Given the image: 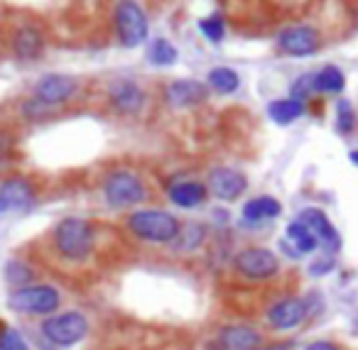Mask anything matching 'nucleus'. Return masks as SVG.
Masks as SVG:
<instances>
[{
    "label": "nucleus",
    "mask_w": 358,
    "mask_h": 350,
    "mask_svg": "<svg viewBox=\"0 0 358 350\" xmlns=\"http://www.w3.org/2000/svg\"><path fill=\"white\" fill-rule=\"evenodd\" d=\"M55 245L66 260L81 262L94 250V231L81 218H64L55 231Z\"/></svg>",
    "instance_id": "1"
},
{
    "label": "nucleus",
    "mask_w": 358,
    "mask_h": 350,
    "mask_svg": "<svg viewBox=\"0 0 358 350\" xmlns=\"http://www.w3.org/2000/svg\"><path fill=\"white\" fill-rule=\"evenodd\" d=\"M128 228L138 238L150 242H172L179 238V223L172 213L164 211H138L128 218Z\"/></svg>",
    "instance_id": "2"
},
{
    "label": "nucleus",
    "mask_w": 358,
    "mask_h": 350,
    "mask_svg": "<svg viewBox=\"0 0 358 350\" xmlns=\"http://www.w3.org/2000/svg\"><path fill=\"white\" fill-rule=\"evenodd\" d=\"M8 306L20 314L32 316H47L55 314L59 309V291L55 286L37 284V286H22V289H13L8 296Z\"/></svg>",
    "instance_id": "3"
},
{
    "label": "nucleus",
    "mask_w": 358,
    "mask_h": 350,
    "mask_svg": "<svg viewBox=\"0 0 358 350\" xmlns=\"http://www.w3.org/2000/svg\"><path fill=\"white\" fill-rule=\"evenodd\" d=\"M103 196L110 208H128L145 201V184L130 172H113L103 184Z\"/></svg>",
    "instance_id": "4"
},
{
    "label": "nucleus",
    "mask_w": 358,
    "mask_h": 350,
    "mask_svg": "<svg viewBox=\"0 0 358 350\" xmlns=\"http://www.w3.org/2000/svg\"><path fill=\"white\" fill-rule=\"evenodd\" d=\"M89 330V321L76 311H66V314H57L42 323V333L47 340L55 345H74Z\"/></svg>",
    "instance_id": "5"
},
{
    "label": "nucleus",
    "mask_w": 358,
    "mask_h": 350,
    "mask_svg": "<svg viewBox=\"0 0 358 350\" xmlns=\"http://www.w3.org/2000/svg\"><path fill=\"white\" fill-rule=\"evenodd\" d=\"M115 25H118V37L125 47H138L148 40V17L143 8L135 3H120L115 8Z\"/></svg>",
    "instance_id": "6"
},
{
    "label": "nucleus",
    "mask_w": 358,
    "mask_h": 350,
    "mask_svg": "<svg viewBox=\"0 0 358 350\" xmlns=\"http://www.w3.org/2000/svg\"><path fill=\"white\" fill-rule=\"evenodd\" d=\"M234 265H236V270L248 277V279H270V277H275L280 270L278 255L265 250V247H248V250L238 252Z\"/></svg>",
    "instance_id": "7"
},
{
    "label": "nucleus",
    "mask_w": 358,
    "mask_h": 350,
    "mask_svg": "<svg viewBox=\"0 0 358 350\" xmlns=\"http://www.w3.org/2000/svg\"><path fill=\"white\" fill-rule=\"evenodd\" d=\"M297 221L309 228V233L317 238L319 245H324L331 252H338V247H341V238H338L336 228L331 226V221L324 216V211H319V208H304V211L299 213Z\"/></svg>",
    "instance_id": "8"
},
{
    "label": "nucleus",
    "mask_w": 358,
    "mask_h": 350,
    "mask_svg": "<svg viewBox=\"0 0 358 350\" xmlns=\"http://www.w3.org/2000/svg\"><path fill=\"white\" fill-rule=\"evenodd\" d=\"M280 47H282L287 54L292 57H309L317 52L319 47V35L314 27L307 25H297V27H287V30L280 35Z\"/></svg>",
    "instance_id": "9"
},
{
    "label": "nucleus",
    "mask_w": 358,
    "mask_h": 350,
    "mask_svg": "<svg viewBox=\"0 0 358 350\" xmlns=\"http://www.w3.org/2000/svg\"><path fill=\"white\" fill-rule=\"evenodd\" d=\"M74 91H76V81L64 74H47L35 84L37 99L47 105H55V103H62V101L71 99Z\"/></svg>",
    "instance_id": "10"
},
{
    "label": "nucleus",
    "mask_w": 358,
    "mask_h": 350,
    "mask_svg": "<svg viewBox=\"0 0 358 350\" xmlns=\"http://www.w3.org/2000/svg\"><path fill=\"white\" fill-rule=\"evenodd\" d=\"M245 187H248V182H245V177L241 172H236V169H214L209 177V189L211 194H214L216 198H221V201H234V198H238L241 194L245 191Z\"/></svg>",
    "instance_id": "11"
},
{
    "label": "nucleus",
    "mask_w": 358,
    "mask_h": 350,
    "mask_svg": "<svg viewBox=\"0 0 358 350\" xmlns=\"http://www.w3.org/2000/svg\"><path fill=\"white\" fill-rule=\"evenodd\" d=\"M206 96H209L206 84L194 81V79H179L167 86V101L174 108H189V105H196V103H201V101H206Z\"/></svg>",
    "instance_id": "12"
},
{
    "label": "nucleus",
    "mask_w": 358,
    "mask_h": 350,
    "mask_svg": "<svg viewBox=\"0 0 358 350\" xmlns=\"http://www.w3.org/2000/svg\"><path fill=\"white\" fill-rule=\"evenodd\" d=\"M304 316H307V306H304V301L282 299L270 309L268 321H270L273 328L285 330V328H294V326H299L304 321Z\"/></svg>",
    "instance_id": "13"
},
{
    "label": "nucleus",
    "mask_w": 358,
    "mask_h": 350,
    "mask_svg": "<svg viewBox=\"0 0 358 350\" xmlns=\"http://www.w3.org/2000/svg\"><path fill=\"white\" fill-rule=\"evenodd\" d=\"M0 201H3L6 211L8 208H27L35 203V189L27 179H8L0 187Z\"/></svg>",
    "instance_id": "14"
},
{
    "label": "nucleus",
    "mask_w": 358,
    "mask_h": 350,
    "mask_svg": "<svg viewBox=\"0 0 358 350\" xmlns=\"http://www.w3.org/2000/svg\"><path fill=\"white\" fill-rule=\"evenodd\" d=\"M219 338L226 350H255L260 343V333L248 326H226Z\"/></svg>",
    "instance_id": "15"
},
{
    "label": "nucleus",
    "mask_w": 358,
    "mask_h": 350,
    "mask_svg": "<svg viewBox=\"0 0 358 350\" xmlns=\"http://www.w3.org/2000/svg\"><path fill=\"white\" fill-rule=\"evenodd\" d=\"M110 101L118 110L125 113H135L143 105V91L140 86H135L133 81H120V84L110 86Z\"/></svg>",
    "instance_id": "16"
},
{
    "label": "nucleus",
    "mask_w": 358,
    "mask_h": 350,
    "mask_svg": "<svg viewBox=\"0 0 358 350\" xmlns=\"http://www.w3.org/2000/svg\"><path fill=\"white\" fill-rule=\"evenodd\" d=\"M206 198V187L199 182H182L169 189V201L179 208H194Z\"/></svg>",
    "instance_id": "17"
},
{
    "label": "nucleus",
    "mask_w": 358,
    "mask_h": 350,
    "mask_svg": "<svg viewBox=\"0 0 358 350\" xmlns=\"http://www.w3.org/2000/svg\"><path fill=\"white\" fill-rule=\"evenodd\" d=\"M282 213V206H280L278 198L273 196H258L250 198L243 206V218L250 223H260V221H270V218H278Z\"/></svg>",
    "instance_id": "18"
},
{
    "label": "nucleus",
    "mask_w": 358,
    "mask_h": 350,
    "mask_svg": "<svg viewBox=\"0 0 358 350\" xmlns=\"http://www.w3.org/2000/svg\"><path fill=\"white\" fill-rule=\"evenodd\" d=\"M268 113L278 125H289L304 113V103H299L294 99H280L268 105Z\"/></svg>",
    "instance_id": "19"
},
{
    "label": "nucleus",
    "mask_w": 358,
    "mask_h": 350,
    "mask_svg": "<svg viewBox=\"0 0 358 350\" xmlns=\"http://www.w3.org/2000/svg\"><path fill=\"white\" fill-rule=\"evenodd\" d=\"M343 86H346V79L336 66H324L319 74H314V89L322 94H338L343 91Z\"/></svg>",
    "instance_id": "20"
},
{
    "label": "nucleus",
    "mask_w": 358,
    "mask_h": 350,
    "mask_svg": "<svg viewBox=\"0 0 358 350\" xmlns=\"http://www.w3.org/2000/svg\"><path fill=\"white\" fill-rule=\"evenodd\" d=\"M15 52L22 59H35L42 52V37L35 30H20L15 37Z\"/></svg>",
    "instance_id": "21"
},
{
    "label": "nucleus",
    "mask_w": 358,
    "mask_h": 350,
    "mask_svg": "<svg viewBox=\"0 0 358 350\" xmlns=\"http://www.w3.org/2000/svg\"><path fill=\"white\" fill-rule=\"evenodd\" d=\"M209 86L214 91H219V94H234V91L241 86V79L234 69H229V66H219V69H214L209 74Z\"/></svg>",
    "instance_id": "22"
},
{
    "label": "nucleus",
    "mask_w": 358,
    "mask_h": 350,
    "mask_svg": "<svg viewBox=\"0 0 358 350\" xmlns=\"http://www.w3.org/2000/svg\"><path fill=\"white\" fill-rule=\"evenodd\" d=\"M148 59H150V64H155V66H169L177 61V50H174L172 42L155 40L148 52Z\"/></svg>",
    "instance_id": "23"
},
{
    "label": "nucleus",
    "mask_w": 358,
    "mask_h": 350,
    "mask_svg": "<svg viewBox=\"0 0 358 350\" xmlns=\"http://www.w3.org/2000/svg\"><path fill=\"white\" fill-rule=\"evenodd\" d=\"M287 238H289V240H292L294 245H297L302 252H312L314 247L319 245L317 238H314L312 233H309V228L304 226V223H299V221H292V223L287 226Z\"/></svg>",
    "instance_id": "24"
},
{
    "label": "nucleus",
    "mask_w": 358,
    "mask_h": 350,
    "mask_svg": "<svg viewBox=\"0 0 358 350\" xmlns=\"http://www.w3.org/2000/svg\"><path fill=\"white\" fill-rule=\"evenodd\" d=\"M6 275H8V282H10L13 286H17V289L27 286V282L32 279V272L27 270V265H22V262H17V260H10V262H8Z\"/></svg>",
    "instance_id": "25"
},
{
    "label": "nucleus",
    "mask_w": 358,
    "mask_h": 350,
    "mask_svg": "<svg viewBox=\"0 0 358 350\" xmlns=\"http://www.w3.org/2000/svg\"><path fill=\"white\" fill-rule=\"evenodd\" d=\"M199 30L204 32V37L209 42H216V45H219V42L224 40V20H221L219 15H211V17L199 20Z\"/></svg>",
    "instance_id": "26"
},
{
    "label": "nucleus",
    "mask_w": 358,
    "mask_h": 350,
    "mask_svg": "<svg viewBox=\"0 0 358 350\" xmlns=\"http://www.w3.org/2000/svg\"><path fill=\"white\" fill-rule=\"evenodd\" d=\"M353 125H356V113H353L348 101H341V103L336 105V128L341 130V133H351Z\"/></svg>",
    "instance_id": "27"
},
{
    "label": "nucleus",
    "mask_w": 358,
    "mask_h": 350,
    "mask_svg": "<svg viewBox=\"0 0 358 350\" xmlns=\"http://www.w3.org/2000/svg\"><path fill=\"white\" fill-rule=\"evenodd\" d=\"M0 350H27V345L15 328H3V333H0Z\"/></svg>",
    "instance_id": "28"
},
{
    "label": "nucleus",
    "mask_w": 358,
    "mask_h": 350,
    "mask_svg": "<svg viewBox=\"0 0 358 350\" xmlns=\"http://www.w3.org/2000/svg\"><path fill=\"white\" fill-rule=\"evenodd\" d=\"M314 74H307V76H299L297 81L292 84V99L299 101V103H304V99H307L309 94H314Z\"/></svg>",
    "instance_id": "29"
},
{
    "label": "nucleus",
    "mask_w": 358,
    "mask_h": 350,
    "mask_svg": "<svg viewBox=\"0 0 358 350\" xmlns=\"http://www.w3.org/2000/svg\"><path fill=\"white\" fill-rule=\"evenodd\" d=\"M179 235H187V240H179V242H182V247L192 250V247H199V242L204 240V228L201 226H187V228L179 231Z\"/></svg>",
    "instance_id": "30"
},
{
    "label": "nucleus",
    "mask_w": 358,
    "mask_h": 350,
    "mask_svg": "<svg viewBox=\"0 0 358 350\" xmlns=\"http://www.w3.org/2000/svg\"><path fill=\"white\" fill-rule=\"evenodd\" d=\"M8 157H10V140H8V135L0 133V167L8 162Z\"/></svg>",
    "instance_id": "31"
},
{
    "label": "nucleus",
    "mask_w": 358,
    "mask_h": 350,
    "mask_svg": "<svg viewBox=\"0 0 358 350\" xmlns=\"http://www.w3.org/2000/svg\"><path fill=\"white\" fill-rule=\"evenodd\" d=\"M304 350H338V348H336V345H331V343H327V340H317V343L307 345Z\"/></svg>",
    "instance_id": "32"
},
{
    "label": "nucleus",
    "mask_w": 358,
    "mask_h": 350,
    "mask_svg": "<svg viewBox=\"0 0 358 350\" xmlns=\"http://www.w3.org/2000/svg\"><path fill=\"white\" fill-rule=\"evenodd\" d=\"M348 159H351L353 164H358V150H356V152H351V154H348Z\"/></svg>",
    "instance_id": "33"
},
{
    "label": "nucleus",
    "mask_w": 358,
    "mask_h": 350,
    "mask_svg": "<svg viewBox=\"0 0 358 350\" xmlns=\"http://www.w3.org/2000/svg\"><path fill=\"white\" fill-rule=\"evenodd\" d=\"M255 350H287V345H280V348H255Z\"/></svg>",
    "instance_id": "34"
},
{
    "label": "nucleus",
    "mask_w": 358,
    "mask_h": 350,
    "mask_svg": "<svg viewBox=\"0 0 358 350\" xmlns=\"http://www.w3.org/2000/svg\"><path fill=\"white\" fill-rule=\"evenodd\" d=\"M0 211H6V206H3V201H0Z\"/></svg>",
    "instance_id": "35"
},
{
    "label": "nucleus",
    "mask_w": 358,
    "mask_h": 350,
    "mask_svg": "<svg viewBox=\"0 0 358 350\" xmlns=\"http://www.w3.org/2000/svg\"><path fill=\"white\" fill-rule=\"evenodd\" d=\"M356 330H358V319H356Z\"/></svg>",
    "instance_id": "36"
}]
</instances>
